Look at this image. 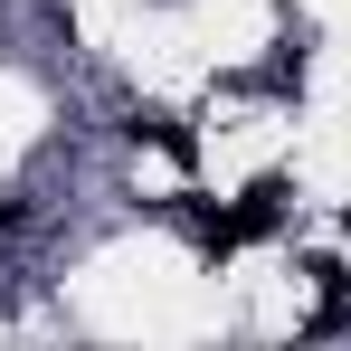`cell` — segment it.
Here are the masks:
<instances>
[{
    "label": "cell",
    "mask_w": 351,
    "mask_h": 351,
    "mask_svg": "<svg viewBox=\"0 0 351 351\" xmlns=\"http://www.w3.org/2000/svg\"><path fill=\"white\" fill-rule=\"evenodd\" d=\"M19 219H29V209H19V199H0V237H19Z\"/></svg>",
    "instance_id": "cell-3"
},
{
    "label": "cell",
    "mask_w": 351,
    "mask_h": 351,
    "mask_svg": "<svg viewBox=\"0 0 351 351\" xmlns=\"http://www.w3.org/2000/svg\"><path fill=\"white\" fill-rule=\"evenodd\" d=\"M276 219H285V171H256L237 209H199V199H190V228H199V247H209V256H237V247L276 237Z\"/></svg>",
    "instance_id": "cell-1"
},
{
    "label": "cell",
    "mask_w": 351,
    "mask_h": 351,
    "mask_svg": "<svg viewBox=\"0 0 351 351\" xmlns=\"http://www.w3.org/2000/svg\"><path fill=\"white\" fill-rule=\"evenodd\" d=\"M123 133H133V143H152V152H171L180 171L199 162V133H190L180 114H162V105H133V114H123Z\"/></svg>",
    "instance_id": "cell-2"
}]
</instances>
